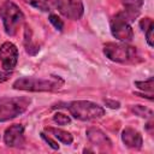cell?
Returning a JSON list of instances; mask_svg holds the SVG:
<instances>
[{"mask_svg":"<svg viewBox=\"0 0 154 154\" xmlns=\"http://www.w3.org/2000/svg\"><path fill=\"white\" fill-rule=\"evenodd\" d=\"M122 141L126 147L132 149H140L143 144L142 135L132 128H125L122 131Z\"/></svg>","mask_w":154,"mask_h":154,"instance_id":"30bf717a","label":"cell"},{"mask_svg":"<svg viewBox=\"0 0 154 154\" xmlns=\"http://www.w3.org/2000/svg\"><path fill=\"white\" fill-rule=\"evenodd\" d=\"M0 18L2 19L5 32L8 36H14L24 23L23 12L12 1H5L0 6Z\"/></svg>","mask_w":154,"mask_h":154,"instance_id":"7a4b0ae2","label":"cell"},{"mask_svg":"<svg viewBox=\"0 0 154 154\" xmlns=\"http://www.w3.org/2000/svg\"><path fill=\"white\" fill-rule=\"evenodd\" d=\"M64 85V79L57 76L49 78L22 77L13 83L14 89L26 91H54Z\"/></svg>","mask_w":154,"mask_h":154,"instance_id":"6da1fadb","label":"cell"},{"mask_svg":"<svg viewBox=\"0 0 154 154\" xmlns=\"http://www.w3.org/2000/svg\"><path fill=\"white\" fill-rule=\"evenodd\" d=\"M153 82H154V79H153V77H150L147 81H136L135 82V85L140 90H142V91H149L152 94L153 93Z\"/></svg>","mask_w":154,"mask_h":154,"instance_id":"e0dca14e","label":"cell"},{"mask_svg":"<svg viewBox=\"0 0 154 154\" xmlns=\"http://www.w3.org/2000/svg\"><path fill=\"white\" fill-rule=\"evenodd\" d=\"M25 2L40 11L51 12L58 7L59 0H25Z\"/></svg>","mask_w":154,"mask_h":154,"instance_id":"5bb4252c","label":"cell"},{"mask_svg":"<svg viewBox=\"0 0 154 154\" xmlns=\"http://www.w3.org/2000/svg\"><path fill=\"white\" fill-rule=\"evenodd\" d=\"M31 100L25 96H5L0 99V122H7L24 113Z\"/></svg>","mask_w":154,"mask_h":154,"instance_id":"277c9868","label":"cell"},{"mask_svg":"<svg viewBox=\"0 0 154 154\" xmlns=\"http://www.w3.org/2000/svg\"><path fill=\"white\" fill-rule=\"evenodd\" d=\"M105 103H106V106H108L109 108H119V106H120V103H119L118 101H114V100H106Z\"/></svg>","mask_w":154,"mask_h":154,"instance_id":"603a6c76","label":"cell"},{"mask_svg":"<svg viewBox=\"0 0 154 154\" xmlns=\"http://www.w3.org/2000/svg\"><path fill=\"white\" fill-rule=\"evenodd\" d=\"M57 8L64 17L73 20L81 19L84 13L82 0H59Z\"/></svg>","mask_w":154,"mask_h":154,"instance_id":"52a82bcc","label":"cell"},{"mask_svg":"<svg viewBox=\"0 0 154 154\" xmlns=\"http://www.w3.org/2000/svg\"><path fill=\"white\" fill-rule=\"evenodd\" d=\"M41 137H42V138H43V140H45V141H46V142H47V143H48L53 149H59V144H58L54 140H52V137H51V136H47L45 132H41Z\"/></svg>","mask_w":154,"mask_h":154,"instance_id":"44dd1931","label":"cell"},{"mask_svg":"<svg viewBox=\"0 0 154 154\" xmlns=\"http://www.w3.org/2000/svg\"><path fill=\"white\" fill-rule=\"evenodd\" d=\"M140 26H141L142 31H143L144 35H146L147 43L149 45V47H153V46H154V42H153V30H154V23H153V19L149 18V17H146V18L141 19V22H140Z\"/></svg>","mask_w":154,"mask_h":154,"instance_id":"9a60e30c","label":"cell"},{"mask_svg":"<svg viewBox=\"0 0 154 154\" xmlns=\"http://www.w3.org/2000/svg\"><path fill=\"white\" fill-rule=\"evenodd\" d=\"M87 137L90 141V143L100 148H107L112 146V142L108 138V136L97 128H89L87 130Z\"/></svg>","mask_w":154,"mask_h":154,"instance_id":"8fae6325","label":"cell"},{"mask_svg":"<svg viewBox=\"0 0 154 154\" xmlns=\"http://www.w3.org/2000/svg\"><path fill=\"white\" fill-rule=\"evenodd\" d=\"M111 32L113 37L123 42H130L134 38V31L130 22L125 18L123 12L116 13L111 19Z\"/></svg>","mask_w":154,"mask_h":154,"instance_id":"8992f818","label":"cell"},{"mask_svg":"<svg viewBox=\"0 0 154 154\" xmlns=\"http://www.w3.org/2000/svg\"><path fill=\"white\" fill-rule=\"evenodd\" d=\"M105 55L116 63H130L137 58V49L126 42H107L103 45Z\"/></svg>","mask_w":154,"mask_h":154,"instance_id":"5b68a950","label":"cell"},{"mask_svg":"<svg viewBox=\"0 0 154 154\" xmlns=\"http://www.w3.org/2000/svg\"><path fill=\"white\" fill-rule=\"evenodd\" d=\"M49 22L54 25V28H55L57 30H59V31L63 30V28H64V22H63L57 14H51V16H49Z\"/></svg>","mask_w":154,"mask_h":154,"instance_id":"ffe728a7","label":"cell"},{"mask_svg":"<svg viewBox=\"0 0 154 154\" xmlns=\"http://www.w3.org/2000/svg\"><path fill=\"white\" fill-rule=\"evenodd\" d=\"M4 142L7 147L19 148L23 147L25 143L24 136V128L20 124H13L5 130L4 134Z\"/></svg>","mask_w":154,"mask_h":154,"instance_id":"9c48e42d","label":"cell"},{"mask_svg":"<svg viewBox=\"0 0 154 154\" xmlns=\"http://www.w3.org/2000/svg\"><path fill=\"white\" fill-rule=\"evenodd\" d=\"M122 4L124 6V10L122 12L125 18L131 23L132 20H135V18L138 17L143 6V0H122Z\"/></svg>","mask_w":154,"mask_h":154,"instance_id":"7c38bea8","label":"cell"},{"mask_svg":"<svg viewBox=\"0 0 154 154\" xmlns=\"http://www.w3.org/2000/svg\"><path fill=\"white\" fill-rule=\"evenodd\" d=\"M131 111L135 114H137L138 117H142V118H147V117H152L153 116L152 109H149V108H147V107H144L142 105H135V106H132L131 107Z\"/></svg>","mask_w":154,"mask_h":154,"instance_id":"2e32d148","label":"cell"},{"mask_svg":"<svg viewBox=\"0 0 154 154\" xmlns=\"http://www.w3.org/2000/svg\"><path fill=\"white\" fill-rule=\"evenodd\" d=\"M24 46H25L26 52H28L30 55H35V54H36V53L40 51V47H38L36 43H34V42H32V40H31V37H30V36L28 37V35H26V34H25Z\"/></svg>","mask_w":154,"mask_h":154,"instance_id":"ac0fdd59","label":"cell"},{"mask_svg":"<svg viewBox=\"0 0 154 154\" xmlns=\"http://www.w3.org/2000/svg\"><path fill=\"white\" fill-rule=\"evenodd\" d=\"M0 61L4 70L12 71L18 61V49L12 42H4L0 46Z\"/></svg>","mask_w":154,"mask_h":154,"instance_id":"ba28073f","label":"cell"},{"mask_svg":"<svg viewBox=\"0 0 154 154\" xmlns=\"http://www.w3.org/2000/svg\"><path fill=\"white\" fill-rule=\"evenodd\" d=\"M45 131L48 132L49 136L57 138L58 141H60L61 143H64V144H66V146H69V144H71V143L73 142V137H72V135H71L70 132L63 130V129H58V128H53V126H48V128L45 129Z\"/></svg>","mask_w":154,"mask_h":154,"instance_id":"4fadbf2b","label":"cell"},{"mask_svg":"<svg viewBox=\"0 0 154 154\" xmlns=\"http://www.w3.org/2000/svg\"><path fill=\"white\" fill-rule=\"evenodd\" d=\"M53 120H54L58 125H66V124H70L71 118H70L69 116L64 114V113L58 112V113H55V114L53 116Z\"/></svg>","mask_w":154,"mask_h":154,"instance_id":"d6986e66","label":"cell"},{"mask_svg":"<svg viewBox=\"0 0 154 154\" xmlns=\"http://www.w3.org/2000/svg\"><path fill=\"white\" fill-rule=\"evenodd\" d=\"M66 108L71 113V116L78 120L88 122L101 118L105 114V109L91 101L87 100H76L66 103Z\"/></svg>","mask_w":154,"mask_h":154,"instance_id":"3957f363","label":"cell"},{"mask_svg":"<svg viewBox=\"0 0 154 154\" xmlns=\"http://www.w3.org/2000/svg\"><path fill=\"white\" fill-rule=\"evenodd\" d=\"M12 75V71H7V70H2L0 71V83L7 81L10 78V76Z\"/></svg>","mask_w":154,"mask_h":154,"instance_id":"7402d4cb","label":"cell"}]
</instances>
